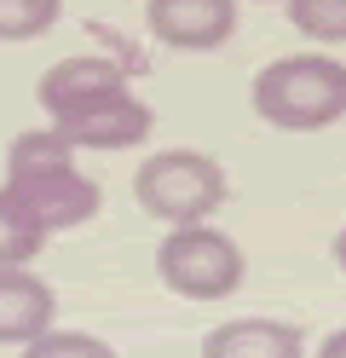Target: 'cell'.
<instances>
[{
  "instance_id": "14",
  "label": "cell",
  "mask_w": 346,
  "mask_h": 358,
  "mask_svg": "<svg viewBox=\"0 0 346 358\" xmlns=\"http://www.w3.org/2000/svg\"><path fill=\"white\" fill-rule=\"evenodd\" d=\"M317 358H346V329H335V335H323V347H317Z\"/></svg>"
},
{
  "instance_id": "5",
  "label": "cell",
  "mask_w": 346,
  "mask_h": 358,
  "mask_svg": "<svg viewBox=\"0 0 346 358\" xmlns=\"http://www.w3.org/2000/svg\"><path fill=\"white\" fill-rule=\"evenodd\" d=\"M150 104L145 99H133L127 87H115V93H99V99H81V104H69L52 116V133L69 145V150H127L138 139H150Z\"/></svg>"
},
{
  "instance_id": "13",
  "label": "cell",
  "mask_w": 346,
  "mask_h": 358,
  "mask_svg": "<svg viewBox=\"0 0 346 358\" xmlns=\"http://www.w3.org/2000/svg\"><path fill=\"white\" fill-rule=\"evenodd\" d=\"M23 358H115V347L81 329H46L35 341H23Z\"/></svg>"
},
{
  "instance_id": "15",
  "label": "cell",
  "mask_w": 346,
  "mask_h": 358,
  "mask_svg": "<svg viewBox=\"0 0 346 358\" xmlns=\"http://www.w3.org/2000/svg\"><path fill=\"white\" fill-rule=\"evenodd\" d=\"M335 266H340V272H346V226L335 231Z\"/></svg>"
},
{
  "instance_id": "4",
  "label": "cell",
  "mask_w": 346,
  "mask_h": 358,
  "mask_svg": "<svg viewBox=\"0 0 346 358\" xmlns=\"http://www.w3.org/2000/svg\"><path fill=\"white\" fill-rule=\"evenodd\" d=\"M0 191H6L46 237L69 231V226H87V220L104 208V191L92 185L75 162H58V168H41V173H6Z\"/></svg>"
},
{
  "instance_id": "8",
  "label": "cell",
  "mask_w": 346,
  "mask_h": 358,
  "mask_svg": "<svg viewBox=\"0 0 346 358\" xmlns=\"http://www.w3.org/2000/svg\"><path fill=\"white\" fill-rule=\"evenodd\" d=\"M202 358H306V335L283 318H231L202 335Z\"/></svg>"
},
{
  "instance_id": "6",
  "label": "cell",
  "mask_w": 346,
  "mask_h": 358,
  "mask_svg": "<svg viewBox=\"0 0 346 358\" xmlns=\"http://www.w3.org/2000/svg\"><path fill=\"white\" fill-rule=\"evenodd\" d=\"M145 24L173 52H214L237 35V0H145Z\"/></svg>"
},
{
  "instance_id": "9",
  "label": "cell",
  "mask_w": 346,
  "mask_h": 358,
  "mask_svg": "<svg viewBox=\"0 0 346 358\" xmlns=\"http://www.w3.org/2000/svg\"><path fill=\"white\" fill-rule=\"evenodd\" d=\"M115 87H127V70L110 58H58L52 70L41 76V110L46 116H58V110L81 104V99H99V93H115Z\"/></svg>"
},
{
  "instance_id": "11",
  "label": "cell",
  "mask_w": 346,
  "mask_h": 358,
  "mask_svg": "<svg viewBox=\"0 0 346 358\" xmlns=\"http://www.w3.org/2000/svg\"><path fill=\"white\" fill-rule=\"evenodd\" d=\"M289 24L306 41H346V0H289Z\"/></svg>"
},
{
  "instance_id": "3",
  "label": "cell",
  "mask_w": 346,
  "mask_h": 358,
  "mask_svg": "<svg viewBox=\"0 0 346 358\" xmlns=\"http://www.w3.org/2000/svg\"><path fill=\"white\" fill-rule=\"evenodd\" d=\"M156 272L185 301H225V295H237L248 260H243V249L225 231H214V226L196 220V226H173L168 237H161Z\"/></svg>"
},
{
  "instance_id": "10",
  "label": "cell",
  "mask_w": 346,
  "mask_h": 358,
  "mask_svg": "<svg viewBox=\"0 0 346 358\" xmlns=\"http://www.w3.org/2000/svg\"><path fill=\"white\" fill-rule=\"evenodd\" d=\"M41 243H46V231L0 191V266H29L41 255Z\"/></svg>"
},
{
  "instance_id": "2",
  "label": "cell",
  "mask_w": 346,
  "mask_h": 358,
  "mask_svg": "<svg viewBox=\"0 0 346 358\" xmlns=\"http://www.w3.org/2000/svg\"><path fill=\"white\" fill-rule=\"evenodd\" d=\"M133 196L168 226H196L225 203V168L202 150H156L150 162H138Z\"/></svg>"
},
{
  "instance_id": "7",
  "label": "cell",
  "mask_w": 346,
  "mask_h": 358,
  "mask_svg": "<svg viewBox=\"0 0 346 358\" xmlns=\"http://www.w3.org/2000/svg\"><path fill=\"white\" fill-rule=\"evenodd\" d=\"M58 318V295L23 266H0V347H23Z\"/></svg>"
},
{
  "instance_id": "1",
  "label": "cell",
  "mask_w": 346,
  "mask_h": 358,
  "mask_svg": "<svg viewBox=\"0 0 346 358\" xmlns=\"http://www.w3.org/2000/svg\"><path fill=\"white\" fill-rule=\"evenodd\" d=\"M254 116L283 133H317L346 116V64L323 52L271 58L254 76Z\"/></svg>"
},
{
  "instance_id": "12",
  "label": "cell",
  "mask_w": 346,
  "mask_h": 358,
  "mask_svg": "<svg viewBox=\"0 0 346 358\" xmlns=\"http://www.w3.org/2000/svg\"><path fill=\"white\" fill-rule=\"evenodd\" d=\"M58 24V0H0V41H35Z\"/></svg>"
}]
</instances>
